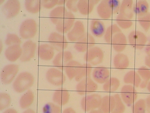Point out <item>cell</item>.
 I'll return each mask as SVG.
<instances>
[{
    "label": "cell",
    "mask_w": 150,
    "mask_h": 113,
    "mask_svg": "<svg viewBox=\"0 0 150 113\" xmlns=\"http://www.w3.org/2000/svg\"><path fill=\"white\" fill-rule=\"evenodd\" d=\"M35 78L30 72L24 71L16 77L13 83V89L18 93H22L28 91L33 86Z\"/></svg>",
    "instance_id": "6da1fadb"
},
{
    "label": "cell",
    "mask_w": 150,
    "mask_h": 113,
    "mask_svg": "<svg viewBox=\"0 0 150 113\" xmlns=\"http://www.w3.org/2000/svg\"><path fill=\"white\" fill-rule=\"evenodd\" d=\"M37 21L33 19H28L21 24L19 28V34L21 38L30 40L36 36L38 31Z\"/></svg>",
    "instance_id": "7a4b0ae2"
},
{
    "label": "cell",
    "mask_w": 150,
    "mask_h": 113,
    "mask_svg": "<svg viewBox=\"0 0 150 113\" xmlns=\"http://www.w3.org/2000/svg\"><path fill=\"white\" fill-rule=\"evenodd\" d=\"M102 99L101 95L97 94L86 95L81 101V108L85 112H89L99 108L101 105Z\"/></svg>",
    "instance_id": "3957f363"
},
{
    "label": "cell",
    "mask_w": 150,
    "mask_h": 113,
    "mask_svg": "<svg viewBox=\"0 0 150 113\" xmlns=\"http://www.w3.org/2000/svg\"><path fill=\"white\" fill-rule=\"evenodd\" d=\"M104 53L100 47L94 46L88 49L84 55V61L91 65L97 66L101 64L104 60Z\"/></svg>",
    "instance_id": "277c9868"
},
{
    "label": "cell",
    "mask_w": 150,
    "mask_h": 113,
    "mask_svg": "<svg viewBox=\"0 0 150 113\" xmlns=\"http://www.w3.org/2000/svg\"><path fill=\"white\" fill-rule=\"evenodd\" d=\"M19 70L18 64H8L2 68L1 72V79L3 84H11L16 79Z\"/></svg>",
    "instance_id": "5b68a950"
},
{
    "label": "cell",
    "mask_w": 150,
    "mask_h": 113,
    "mask_svg": "<svg viewBox=\"0 0 150 113\" xmlns=\"http://www.w3.org/2000/svg\"><path fill=\"white\" fill-rule=\"evenodd\" d=\"M128 41L131 46L134 49L141 50L145 47L148 41L147 36L142 32L133 31L128 36Z\"/></svg>",
    "instance_id": "8992f818"
},
{
    "label": "cell",
    "mask_w": 150,
    "mask_h": 113,
    "mask_svg": "<svg viewBox=\"0 0 150 113\" xmlns=\"http://www.w3.org/2000/svg\"><path fill=\"white\" fill-rule=\"evenodd\" d=\"M46 78L48 82L55 87H60L65 83L66 77L62 71L52 67L47 71Z\"/></svg>",
    "instance_id": "52a82bcc"
},
{
    "label": "cell",
    "mask_w": 150,
    "mask_h": 113,
    "mask_svg": "<svg viewBox=\"0 0 150 113\" xmlns=\"http://www.w3.org/2000/svg\"><path fill=\"white\" fill-rule=\"evenodd\" d=\"M98 88L97 83L91 77L83 79L77 83L76 91L80 95H87L96 92Z\"/></svg>",
    "instance_id": "ba28073f"
},
{
    "label": "cell",
    "mask_w": 150,
    "mask_h": 113,
    "mask_svg": "<svg viewBox=\"0 0 150 113\" xmlns=\"http://www.w3.org/2000/svg\"><path fill=\"white\" fill-rule=\"evenodd\" d=\"M48 41L54 49L59 52L65 51L68 46V43L66 38L57 32L51 33L48 38Z\"/></svg>",
    "instance_id": "9c48e42d"
},
{
    "label": "cell",
    "mask_w": 150,
    "mask_h": 113,
    "mask_svg": "<svg viewBox=\"0 0 150 113\" xmlns=\"http://www.w3.org/2000/svg\"><path fill=\"white\" fill-rule=\"evenodd\" d=\"M76 17L73 13L68 11L64 17L56 25V29L59 33H68L73 28L75 22Z\"/></svg>",
    "instance_id": "30bf717a"
},
{
    "label": "cell",
    "mask_w": 150,
    "mask_h": 113,
    "mask_svg": "<svg viewBox=\"0 0 150 113\" xmlns=\"http://www.w3.org/2000/svg\"><path fill=\"white\" fill-rule=\"evenodd\" d=\"M120 96L124 103L129 106L136 102L138 97V93L133 86L126 84L122 87Z\"/></svg>",
    "instance_id": "8fae6325"
},
{
    "label": "cell",
    "mask_w": 150,
    "mask_h": 113,
    "mask_svg": "<svg viewBox=\"0 0 150 113\" xmlns=\"http://www.w3.org/2000/svg\"><path fill=\"white\" fill-rule=\"evenodd\" d=\"M21 4L18 0H9L3 6L2 14L6 18H14L18 14L21 9Z\"/></svg>",
    "instance_id": "7c38bea8"
},
{
    "label": "cell",
    "mask_w": 150,
    "mask_h": 113,
    "mask_svg": "<svg viewBox=\"0 0 150 113\" xmlns=\"http://www.w3.org/2000/svg\"><path fill=\"white\" fill-rule=\"evenodd\" d=\"M96 42L93 36L91 34L86 33L82 38L75 43L74 47L79 52H86L88 49L95 46Z\"/></svg>",
    "instance_id": "4fadbf2b"
},
{
    "label": "cell",
    "mask_w": 150,
    "mask_h": 113,
    "mask_svg": "<svg viewBox=\"0 0 150 113\" xmlns=\"http://www.w3.org/2000/svg\"><path fill=\"white\" fill-rule=\"evenodd\" d=\"M22 54L20 60L22 62L30 61L35 56L37 49L36 43L33 40H27L22 46Z\"/></svg>",
    "instance_id": "5bb4252c"
},
{
    "label": "cell",
    "mask_w": 150,
    "mask_h": 113,
    "mask_svg": "<svg viewBox=\"0 0 150 113\" xmlns=\"http://www.w3.org/2000/svg\"><path fill=\"white\" fill-rule=\"evenodd\" d=\"M73 54L69 51H64L59 52L53 59V65L61 70H64L66 66L73 60Z\"/></svg>",
    "instance_id": "9a60e30c"
},
{
    "label": "cell",
    "mask_w": 150,
    "mask_h": 113,
    "mask_svg": "<svg viewBox=\"0 0 150 113\" xmlns=\"http://www.w3.org/2000/svg\"><path fill=\"white\" fill-rule=\"evenodd\" d=\"M86 33L85 26L81 21H75L73 28L67 33V37L68 40L71 42H76Z\"/></svg>",
    "instance_id": "2e32d148"
},
{
    "label": "cell",
    "mask_w": 150,
    "mask_h": 113,
    "mask_svg": "<svg viewBox=\"0 0 150 113\" xmlns=\"http://www.w3.org/2000/svg\"><path fill=\"white\" fill-rule=\"evenodd\" d=\"M92 76L96 83L104 84L110 78V71L104 66H100L96 67L92 71Z\"/></svg>",
    "instance_id": "e0dca14e"
},
{
    "label": "cell",
    "mask_w": 150,
    "mask_h": 113,
    "mask_svg": "<svg viewBox=\"0 0 150 113\" xmlns=\"http://www.w3.org/2000/svg\"><path fill=\"white\" fill-rule=\"evenodd\" d=\"M70 95L69 91L65 88H59L53 93L52 100L53 103L60 106L67 104L69 102Z\"/></svg>",
    "instance_id": "ac0fdd59"
},
{
    "label": "cell",
    "mask_w": 150,
    "mask_h": 113,
    "mask_svg": "<svg viewBox=\"0 0 150 113\" xmlns=\"http://www.w3.org/2000/svg\"><path fill=\"white\" fill-rule=\"evenodd\" d=\"M111 44L115 51L117 53H121L126 49L127 46L126 36L122 32L118 33L112 38Z\"/></svg>",
    "instance_id": "d6986e66"
},
{
    "label": "cell",
    "mask_w": 150,
    "mask_h": 113,
    "mask_svg": "<svg viewBox=\"0 0 150 113\" xmlns=\"http://www.w3.org/2000/svg\"><path fill=\"white\" fill-rule=\"evenodd\" d=\"M99 1L98 0H80L77 3L78 11L83 15H88L93 11L95 6Z\"/></svg>",
    "instance_id": "ffe728a7"
},
{
    "label": "cell",
    "mask_w": 150,
    "mask_h": 113,
    "mask_svg": "<svg viewBox=\"0 0 150 113\" xmlns=\"http://www.w3.org/2000/svg\"><path fill=\"white\" fill-rule=\"evenodd\" d=\"M37 53L41 60L49 61L54 57V49L50 44H42L38 48Z\"/></svg>",
    "instance_id": "44dd1931"
},
{
    "label": "cell",
    "mask_w": 150,
    "mask_h": 113,
    "mask_svg": "<svg viewBox=\"0 0 150 113\" xmlns=\"http://www.w3.org/2000/svg\"><path fill=\"white\" fill-rule=\"evenodd\" d=\"M22 54V47L19 45L8 46L5 51V57L11 62H14L21 59Z\"/></svg>",
    "instance_id": "7402d4cb"
},
{
    "label": "cell",
    "mask_w": 150,
    "mask_h": 113,
    "mask_svg": "<svg viewBox=\"0 0 150 113\" xmlns=\"http://www.w3.org/2000/svg\"><path fill=\"white\" fill-rule=\"evenodd\" d=\"M99 17L103 19H109L112 15V8L108 0L101 1L96 9Z\"/></svg>",
    "instance_id": "603a6c76"
},
{
    "label": "cell",
    "mask_w": 150,
    "mask_h": 113,
    "mask_svg": "<svg viewBox=\"0 0 150 113\" xmlns=\"http://www.w3.org/2000/svg\"><path fill=\"white\" fill-rule=\"evenodd\" d=\"M90 28L92 35L97 38L104 36L106 29L103 21L96 19H93L91 21Z\"/></svg>",
    "instance_id": "cb8c5ba5"
},
{
    "label": "cell",
    "mask_w": 150,
    "mask_h": 113,
    "mask_svg": "<svg viewBox=\"0 0 150 113\" xmlns=\"http://www.w3.org/2000/svg\"><path fill=\"white\" fill-rule=\"evenodd\" d=\"M115 99L114 96L106 95L102 99L99 110L103 113H111L115 108Z\"/></svg>",
    "instance_id": "d4e9b609"
},
{
    "label": "cell",
    "mask_w": 150,
    "mask_h": 113,
    "mask_svg": "<svg viewBox=\"0 0 150 113\" xmlns=\"http://www.w3.org/2000/svg\"><path fill=\"white\" fill-rule=\"evenodd\" d=\"M120 14L129 20L133 18L134 12V11L133 1L124 0L122 1L120 11Z\"/></svg>",
    "instance_id": "484cf974"
},
{
    "label": "cell",
    "mask_w": 150,
    "mask_h": 113,
    "mask_svg": "<svg viewBox=\"0 0 150 113\" xmlns=\"http://www.w3.org/2000/svg\"><path fill=\"white\" fill-rule=\"evenodd\" d=\"M82 64L79 62L72 60L66 66L64 71L69 80L74 79L79 71Z\"/></svg>",
    "instance_id": "4316f807"
},
{
    "label": "cell",
    "mask_w": 150,
    "mask_h": 113,
    "mask_svg": "<svg viewBox=\"0 0 150 113\" xmlns=\"http://www.w3.org/2000/svg\"><path fill=\"white\" fill-rule=\"evenodd\" d=\"M113 64L115 68L117 69H126L129 65V58L124 54L118 53L114 57Z\"/></svg>",
    "instance_id": "83f0119b"
},
{
    "label": "cell",
    "mask_w": 150,
    "mask_h": 113,
    "mask_svg": "<svg viewBox=\"0 0 150 113\" xmlns=\"http://www.w3.org/2000/svg\"><path fill=\"white\" fill-rule=\"evenodd\" d=\"M67 10L64 6H58L53 9L50 13V18L52 23L56 25L65 16Z\"/></svg>",
    "instance_id": "f1b7e54d"
},
{
    "label": "cell",
    "mask_w": 150,
    "mask_h": 113,
    "mask_svg": "<svg viewBox=\"0 0 150 113\" xmlns=\"http://www.w3.org/2000/svg\"><path fill=\"white\" fill-rule=\"evenodd\" d=\"M124 82L127 84H130L135 87H138L142 80L140 75L136 71L131 70L125 75Z\"/></svg>",
    "instance_id": "f546056e"
},
{
    "label": "cell",
    "mask_w": 150,
    "mask_h": 113,
    "mask_svg": "<svg viewBox=\"0 0 150 113\" xmlns=\"http://www.w3.org/2000/svg\"><path fill=\"white\" fill-rule=\"evenodd\" d=\"M35 95L33 91L28 90L24 93L20 99V107L23 109L29 108L33 103Z\"/></svg>",
    "instance_id": "4dcf8cb0"
},
{
    "label": "cell",
    "mask_w": 150,
    "mask_h": 113,
    "mask_svg": "<svg viewBox=\"0 0 150 113\" xmlns=\"http://www.w3.org/2000/svg\"><path fill=\"white\" fill-rule=\"evenodd\" d=\"M149 4L145 0H139L137 1L134 6V13L138 17L142 16L148 13Z\"/></svg>",
    "instance_id": "1f68e13d"
},
{
    "label": "cell",
    "mask_w": 150,
    "mask_h": 113,
    "mask_svg": "<svg viewBox=\"0 0 150 113\" xmlns=\"http://www.w3.org/2000/svg\"><path fill=\"white\" fill-rule=\"evenodd\" d=\"M92 66L88 63L82 64L79 71L74 78L76 82L80 81L83 79L90 77L92 73Z\"/></svg>",
    "instance_id": "d6a6232c"
},
{
    "label": "cell",
    "mask_w": 150,
    "mask_h": 113,
    "mask_svg": "<svg viewBox=\"0 0 150 113\" xmlns=\"http://www.w3.org/2000/svg\"><path fill=\"white\" fill-rule=\"evenodd\" d=\"M25 6L27 11L33 14L38 13L42 7L40 0H26Z\"/></svg>",
    "instance_id": "836d02e7"
},
{
    "label": "cell",
    "mask_w": 150,
    "mask_h": 113,
    "mask_svg": "<svg viewBox=\"0 0 150 113\" xmlns=\"http://www.w3.org/2000/svg\"><path fill=\"white\" fill-rule=\"evenodd\" d=\"M122 32L120 28L117 24H112L106 29L104 35V39L107 44H110L112 38L117 33Z\"/></svg>",
    "instance_id": "e575fe53"
},
{
    "label": "cell",
    "mask_w": 150,
    "mask_h": 113,
    "mask_svg": "<svg viewBox=\"0 0 150 113\" xmlns=\"http://www.w3.org/2000/svg\"><path fill=\"white\" fill-rule=\"evenodd\" d=\"M120 85V81L117 78L111 77L103 84V89L105 92H115L119 88Z\"/></svg>",
    "instance_id": "d590c367"
},
{
    "label": "cell",
    "mask_w": 150,
    "mask_h": 113,
    "mask_svg": "<svg viewBox=\"0 0 150 113\" xmlns=\"http://www.w3.org/2000/svg\"><path fill=\"white\" fill-rule=\"evenodd\" d=\"M116 22L119 27L124 29H129L133 25V21L120 13L116 17Z\"/></svg>",
    "instance_id": "8d00e7d4"
},
{
    "label": "cell",
    "mask_w": 150,
    "mask_h": 113,
    "mask_svg": "<svg viewBox=\"0 0 150 113\" xmlns=\"http://www.w3.org/2000/svg\"><path fill=\"white\" fill-rule=\"evenodd\" d=\"M11 103V98L7 93L3 92L0 93V110L3 111L10 106Z\"/></svg>",
    "instance_id": "74e56055"
},
{
    "label": "cell",
    "mask_w": 150,
    "mask_h": 113,
    "mask_svg": "<svg viewBox=\"0 0 150 113\" xmlns=\"http://www.w3.org/2000/svg\"><path fill=\"white\" fill-rule=\"evenodd\" d=\"M115 99V108L111 113H124L125 110V106L122 100L120 95L115 94L114 95Z\"/></svg>",
    "instance_id": "f35d334b"
},
{
    "label": "cell",
    "mask_w": 150,
    "mask_h": 113,
    "mask_svg": "<svg viewBox=\"0 0 150 113\" xmlns=\"http://www.w3.org/2000/svg\"><path fill=\"white\" fill-rule=\"evenodd\" d=\"M61 107L53 102H49L44 106L42 108L43 113H61Z\"/></svg>",
    "instance_id": "ab89813d"
},
{
    "label": "cell",
    "mask_w": 150,
    "mask_h": 113,
    "mask_svg": "<svg viewBox=\"0 0 150 113\" xmlns=\"http://www.w3.org/2000/svg\"><path fill=\"white\" fill-rule=\"evenodd\" d=\"M5 43V45L9 46L14 45H21V38L17 34L8 33L6 35Z\"/></svg>",
    "instance_id": "60d3db41"
},
{
    "label": "cell",
    "mask_w": 150,
    "mask_h": 113,
    "mask_svg": "<svg viewBox=\"0 0 150 113\" xmlns=\"http://www.w3.org/2000/svg\"><path fill=\"white\" fill-rule=\"evenodd\" d=\"M132 113H146V101L141 99L134 104L132 107Z\"/></svg>",
    "instance_id": "b9f144b4"
},
{
    "label": "cell",
    "mask_w": 150,
    "mask_h": 113,
    "mask_svg": "<svg viewBox=\"0 0 150 113\" xmlns=\"http://www.w3.org/2000/svg\"><path fill=\"white\" fill-rule=\"evenodd\" d=\"M137 21L142 27L146 32L149 30L150 28V13L148 12L147 14L142 16L139 17Z\"/></svg>",
    "instance_id": "7bdbcfd3"
},
{
    "label": "cell",
    "mask_w": 150,
    "mask_h": 113,
    "mask_svg": "<svg viewBox=\"0 0 150 113\" xmlns=\"http://www.w3.org/2000/svg\"><path fill=\"white\" fill-rule=\"evenodd\" d=\"M137 72L143 80L148 82L150 80V69L143 66L138 69Z\"/></svg>",
    "instance_id": "ee69618b"
},
{
    "label": "cell",
    "mask_w": 150,
    "mask_h": 113,
    "mask_svg": "<svg viewBox=\"0 0 150 113\" xmlns=\"http://www.w3.org/2000/svg\"><path fill=\"white\" fill-rule=\"evenodd\" d=\"M110 5L112 8V14H116L120 13L121 5L120 1L118 0H108Z\"/></svg>",
    "instance_id": "f6af8a7d"
},
{
    "label": "cell",
    "mask_w": 150,
    "mask_h": 113,
    "mask_svg": "<svg viewBox=\"0 0 150 113\" xmlns=\"http://www.w3.org/2000/svg\"><path fill=\"white\" fill-rule=\"evenodd\" d=\"M43 8L45 9H53L58 4V0H43L41 1Z\"/></svg>",
    "instance_id": "bcb514c9"
},
{
    "label": "cell",
    "mask_w": 150,
    "mask_h": 113,
    "mask_svg": "<svg viewBox=\"0 0 150 113\" xmlns=\"http://www.w3.org/2000/svg\"><path fill=\"white\" fill-rule=\"evenodd\" d=\"M78 1L75 0H68L67 1L65 5L66 7L69 9V11L72 13H76L78 11L77 9V3Z\"/></svg>",
    "instance_id": "7dc6e473"
},
{
    "label": "cell",
    "mask_w": 150,
    "mask_h": 113,
    "mask_svg": "<svg viewBox=\"0 0 150 113\" xmlns=\"http://www.w3.org/2000/svg\"><path fill=\"white\" fill-rule=\"evenodd\" d=\"M145 101L146 111L148 113H150V95L147 97Z\"/></svg>",
    "instance_id": "c3c4849f"
},
{
    "label": "cell",
    "mask_w": 150,
    "mask_h": 113,
    "mask_svg": "<svg viewBox=\"0 0 150 113\" xmlns=\"http://www.w3.org/2000/svg\"><path fill=\"white\" fill-rule=\"evenodd\" d=\"M148 82H149L147 81L144 80H142L140 85H139V87H140L141 88L144 89H145L146 87H147Z\"/></svg>",
    "instance_id": "681fc988"
},
{
    "label": "cell",
    "mask_w": 150,
    "mask_h": 113,
    "mask_svg": "<svg viewBox=\"0 0 150 113\" xmlns=\"http://www.w3.org/2000/svg\"><path fill=\"white\" fill-rule=\"evenodd\" d=\"M62 113H76V112L72 107H68L65 109Z\"/></svg>",
    "instance_id": "f907efd6"
},
{
    "label": "cell",
    "mask_w": 150,
    "mask_h": 113,
    "mask_svg": "<svg viewBox=\"0 0 150 113\" xmlns=\"http://www.w3.org/2000/svg\"><path fill=\"white\" fill-rule=\"evenodd\" d=\"M145 65L150 69V56H147L144 59Z\"/></svg>",
    "instance_id": "816d5d0a"
},
{
    "label": "cell",
    "mask_w": 150,
    "mask_h": 113,
    "mask_svg": "<svg viewBox=\"0 0 150 113\" xmlns=\"http://www.w3.org/2000/svg\"><path fill=\"white\" fill-rule=\"evenodd\" d=\"M3 113H18V112L15 109L8 108L5 110Z\"/></svg>",
    "instance_id": "f5cc1de1"
},
{
    "label": "cell",
    "mask_w": 150,
    "mask_h": 113,
    "mask_svg": "<svg viewBox=\"0 0 150 113\" xmlns=\"http://www.w3.org/2000/svg\"><path fill=\"white\" fill-rule=\"evenodd\" d=\"M145 52L147 56H150V41L148 43V45L146 46Z\"/></svg>",
    "instance_id": "db71d44e"
},
{
    "label": "cell",
    "mask_w": 150,
    "mask_h": 113,
    "mask_svg": "<svg viewBox=\"0 0 150 113\" xmlns=\"http://www.w3.org/2000/svg\"><path fill=\"white\" fill-rule=\"evenodd\" d=\"M67 2V1L65 0H59L57 5L58 6H63V5L65 4Z\"/></svg>",
    "instance_id": "11a10c76"
},
{
    "label": "cell",
    "mask_w": 150,
    "mask_h": 113,
    "mask_svg": "<svg viewBox=\"0 0 150 113\" xmlns=\"http://www.w3.org/2000/svg\"><path fill=\"white\" fill-rule=\"evenodd\" d=\"M23 113H37L33 109L28 108L26 109Z\"/></svg>",
    "instance_id": "9f6ffc18"
},
{
    "label": "cell",
    "mask_w": 150,
    "mask_h": 113,
    "mask_svg": "<svg viewBox=\"0 0 150 113\" xmlns=\"http://www.w3.org/2000/svg\"><path fill=\"white\" fill-rule=\"evenodd\" d=\"M89 113H103L100 110H94L89 112Z\"/></svg>",
    "instance_id": "6f0895ef"
},
{
    "label": "cell",
    "mask_w": 150,
    "mask_h": 113,
    "mask_svg": "<svg viewBox=\"0 0 150 113\" xmlns=\"http://www.w3.org/2000/svg\"><path fill=\"white\" fill-rule=\"evenodd\" d=\"M147 88L149 92H150V80L149 82L148 86H147Z\"/></svg>",
    "instance_id": "680465c9"
}]
</instances>
